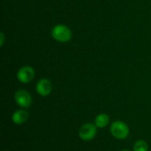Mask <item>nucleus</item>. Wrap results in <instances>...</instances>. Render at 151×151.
<instances>
[{"mask_svg":"<svg viewBox=\"0 0 151 151\" xmlns=\"http://www.w3.org/2000/svg\"><path fill=\"white\" fill-rule=\"evenodd\" d=\"M52 36L59 42H67L71 39L72 32L68 27L59 24L55 27L52 30Z\"/></svg>","mask_w":151,"mask_h":151,"instance_id":"nucleus-1","label":"nucleus"},{"mask_svg":"<svg viewBox=\"0 0 151 151\" xmlns=\"http://www.w3.org/2000/svg\"><path fill=\"white\" fill-rule=\"evenodd\" d=\"M111 133L115 138L118 139H124L129 134V128L128 125L121 121H116L111 125Z\"/></svg>","mask_w":151,"mask_h":151,"instance_id":"nucleus-2","label":"nucleus"},{"mask_svg":"<svg viewBox=\"0 0 151 151\" xmlns=\"http://www.w3.org/2000/svg\"><path fill=\"white\" fill-rule=\"evenodd\" d=\"M97 134V126L92 123H88L81 127L79 131V136L84 141L91 140Z\"/></svg>","mask_w":151,"mask_h":151,"instance_id":"nucleus-3","label":"nucleus"},{"mask_svg":"<svg viewBox=\"0 0 151 151\" xmlns=\"http://www.w3.org/2000/svg\"><path fill=\"white\" fill-rule=\"evenodd\" d=\"M15 100L16 103L22 108H28L32 103V97L30 94L25 90H19L15 94Z\"/></svg>","mask_w":151,"mask_h":151,"instance_id":"nucleus-4","label":"nucleus"},{"mask_svg":"<svg viewBox=\"0 0 151 151\" xmlns=\"http://www.w3.org/2000/svg\"><path fill=\"white\" fill-rule=\"evenodd\" d=\"M35 72L33 69L30 66H24L21 68L17 73V78L20 82L23 83H27L30 82L34 78Z\"/></svg>","mask_w":151,"mask_h":151,"instance_id":"nucleus-5","label":"nucleus"},{"mask_svg":"<svg viewBox=\"0 0 151 151\" xmlns=\"http://www.w3.org/2000/svg\"><path fill=\"white\" fill-rule=\"evenodd\" d=\"M52 86V83L49 80L41 79L38 82L36 86V91L41 96L45 97L51 93Z\"/></svg>","mask_w":151,"mask_h":151,"instance_id":"nucleus-6","label":"nucleus"},{"mask_svg":"<svg viewBox=\"0 0 151 151\" xmlns=\"http://www.w3.org/2000/svg\"><path fill=\"white\" fill-rule=\"evenodd\" d=\"M27 119V112L24 110L16 111L12 116V120L16 125H22V124L24 123Z\"/></svg>","mask_w":151,"mask_h":151,"instance_id":"nucleus-7","label":"nucleus"},{"mask_svg":"<svg viewBox=\"0 0 151 151\" xmlns=\"http://www.w3.org/2000/svg\"><path fill=\"white\" fill-rule=\"evenodd\" d=\"M109 122V118L107 114H101L95 118V125L98 128H103L107 126Z\"/></svg>","mask_w":151,"mask_h":151,"instance_id":"nucleus-8","label":"nucleus"},{"mask_svg":"<svg viewBox=\"0 0 151 151\" xmlns=\"http://www.w3.org/2000/svg\"><path fill=\"white\" fill-rule=\"evenodd\" d=\"M134 151H147L148 150V146L145 141L139 140L134 145Z\"/></svg>","mask_w":151,"mask_h":151,"instance_id":"nucleus-9","label":"nucleus"},{"mask_svg":"<svg viewBox=\"0 0 151 151\" xmlns=\"http://www.w3.org/2000/svg\"><path fill=\"white\" fill-rule=\"evenodd\" d=\"M122 151H129V150H122Z\"/></svg>","mask_w":151,"mask_h":151,"instance_id":"nucleus-10","label":"nucleus"}]
</instances>
